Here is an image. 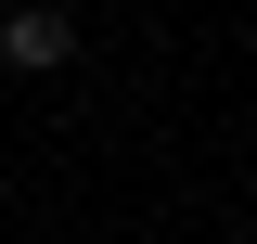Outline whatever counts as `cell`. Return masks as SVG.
Wrapping results in <instances>:
<instances>
[{
	"instance_id": "1",
	"label": "cell",
	"mask_w": 257,
	"mask_h": 244,
	"mask_svg": "<svg viewBox=\"0 0 257 244\" xmlns=\"http://www.w3.org/2000/svg\"><path fill=\"white\" fill-rule=\"evenodd\" d=\"M0 52L26 64V77H52V64H77V13H52V0H26V13H0Z\"/></svg>"
}]
</instances>
